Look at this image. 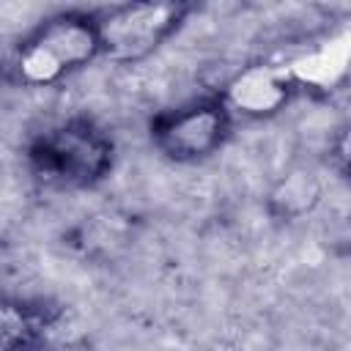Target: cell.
Masks as SVG:
<instances>
[{
    "instance_id": "obj_1",
    "label": "cell",
    "mask_w": 351,
    "mask_h": 351,
    "mask_svg": "<svg viewBox=\"0 0 351 351\" xmlns=\"http://www.w3.org/2000/svg\"><path fill=\"white\" fill-rule=\"evenodd\" d=\"M27 162L49 186H90L112 167V140L96 123L71 118L41 132L27 148Z\"/></svg>"
},
{
    "instance_id": "obj_8",
    "label": "cell",
    "mask_w": 351,
    "mask_h": 351,
    "mask_svg": "<svg viewBox=\"0 0 351 351\" xmlns=\"http://www.w3.org/2000/svg\"><path fill=\"white\" fill-rule=\"evenodd\" d=\"M271 200H274V206H280V214H285V217L302 214L318 200V184L310 173L307 176L293 173L280 184V189L271 195Z\"/></svg>"
},
{
    "instance_id": "obj_5",
    "label": "cell",
    "mask_w": 351,
    "mask_h": 351,
    "mask_svg": "<svg viewBox=\"0 0 351 351\" xmlns=\"http://www.w3.org/2000/svg\"><path fill=\"white\" fill-rule=\"evenodd\" d=\"M291 90L293 82L285 66H247L230 80L222 104L228 107V112H241L247 118H266L285 107Z\"/></svg>"
},
{
    "instance_id": "obj_2",
    "label": "cell",
    "mask_w": 351,
    "mask_h": 351,
    "mask_svg": "<svg viewBox=\"0 0 351 351\" xmlns=\"http://www.w3.org/2000/svg\"><path fill=\"white\" fill-rule=\"evenodd\" d=\"M101 55L96 16L60 14L47 19L16 52V71L30 85H49Z\"/></svg>"
},
{
    "instance_id": "obj_4",
    "label": "cell",
    "mask_w": 351,
    "mask_h": 351,
    "mask_svg": "<svg viewBox=\"0 0 351 351\" xmlns=\"http://www.w3.org/2000/svg\"><path fill=\"white\" fill-rule=\"evenodd\" d=\"M230 132V112L222 99H200L167 110L151 121L154 145L173 162H200L217 154Z\"/></svg>"
},
{
    "instance_id": "obj_7",
    "label": "cell",
    "mask_w": 351,
    "mask_h": 351,
    "mask_svg": "<svg viewBox=\"0 0 351 351\" xmlns=\"http://www.w3.org/2000/svg\"><path fill=\"white\" fill-rule=\"evenodd\" d=\"M47 321L36 307L0 299V351H44Z\"/></svg>"
},
{
    "instance_id": "obj_3",
    "label": "cell",
    "mask_w": 351,
    "mask_h": 351,
    "mask_svg": "<svg viewBox=\"0 0 351 351\" xmlns=\"http://www.w3.org/2000/svg\"><path fill=\"white\" fill-rule=\"evenodd\" d=\"M184 5L176 3H129L96 16L101 55L115 63H134L151 55L181 22Z\"/></svg>"
},
{
    "instance_id": "obj_6",
    "label": "cell",
    "mask_w": 351,
    "mask_h": 351,
    "mask_svg": "<svg viewBox=\"0 0 351 351\" xmlns=\"http://www.w3.org/2000/svg\"><path fill=\"white\" fill-rule=\"evenodd\" d=\"M348 33L343 30L340 36L318 44L315 49L299 55L296 60H291V66H285L288 77L293 85H307V88H318V90H329L335 88L343 74H346V63H348Z\"/></svg>"
}]
</instances>
